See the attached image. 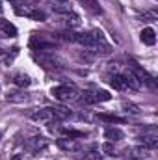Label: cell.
<instances>
[{
	"label": "cell",
	"mask_w": 158,
	"mask_h": 160,
	"mask_svg": "<svg viewBox=\"0 0 158 160\" xmlns=\"http://www.w3.org/2000/svg\"><path fill=\"white\" fill-rule=\"evenodd\" d=\"M123 108H125V112H130V114H138L140 112L138 106H134L132 102H123Z\"/></svg>",
	"instance_id": "27"
},
{
	"label": "cell",
	"mask_w": 158,
	"mask_h": 160,
	"mask_svg": "<svg viewBox=\"0 0 158 160\" xmlns=\"http://www.w3.org/2000/svg\"><path fill=\"white\" fill-rule=\"evenodd\" d=\"M128 63H130V71L134 73V77L138 78V82H140V84H145V86H149V88H153V89L156 88V82H155V78H153V77H151V75H149L143 67H140L134 60H128Z\"/></svg>",
	"instance_id": "4"
},
{
	"label": "cell",
	"mask_w": 158,
	"mask_h": 160,
	"mask_svg": "<svg viewBox=\"0 0 158 160\" xmlns=\"http://www.w3.org/2000/svg\"><path fill=\"white\" fill-rule=\"evenodd\" d=\"M56 145L62 151H78L80 149V143L73 138H60V140H56Z\"/></svg>",
	"instance_id": "12"
},
{
	"label": "cell",
	"mask_w": 158,
	"mask_h": 160,
	"mask_svg": "<svg viewBox=\"0 0 158 160\" xmlns=\"http://www.w3.org/2000/svg\"><path fill=\"white\" fill-rule=\"evenodd\" d=\"M32 119L37 121V123H52V121H56L54 118V114H52V110L50 108H41V110H36L34 114H32Z\"/></svg>",
	"instance_id": "9"
},
{
	"label": "cell",
	"mask_w": 158,
	"mask_h": 160,
	"mask_svg": "<svg viewBox=\"0 0 158 160\" xmlns=\"http://www.w3.org/2000/svg\"><path fill=\"white\" fill-rule=\"evenodd\" d=\"M126 157L128 158H134V160H140V158H147L149 157V149L143 147V145H134V147H126L125 149Z\"/></svg>",
	"instance_id": "10"
},
{
	"label": "cell",
	"mask_w": 158,
	"mask_h": 160,
	"mask_svg": "<svg viewBox=\"0 0 158 160\" xmlns=\"http://www.w3.org/2000/svg\"><path fill=\"white\" fill-rule=\"evenodd\" d=\"M123 78H125V82H126V88H132V89H140L141 88V84L138 82V78L134 77V73L128 69L126 73H123Z\"/></svg>",
	"instance_id": "20"
},
{
	"label": "cell",
	"mask_w": 158,
	"mask_h": 160,
	"mask_svg": "<svg viewBox=\"0 0 158 160\" xmlns=\"http://www.w3.org/2000/svg\"><path fill=\"white\" fill-rule=\"evenodd\" d=\"M15 13L21 15V17L34 19V21H45V19H47V15H45L41 9H36V8H32V6H24V4L15 6Z\"/></svg>",
	"instance_id": "6"
},
{
	"label": "cell",
	"mask_w": 158,
	"mask_h": 160,
	"mask_svg": "<svg viewBox=\"0 0 158 160\" xmlns=\"http://www.w3.org/2000/svg\"><path fill=\"white\" fill-rule=\"evenodd\" d=\"M102 151L106 153V155H114L116 151H114V145H112V142H106L104 145H102Z\"/></svg>",
	"instance_id": "28"
},
{
	"label": "cell",
	"mask_w": 158,
	"mask_h": 160,
	"mask_svg": "<svg viewBox=\"0 0 158 160\" xmlns=\"http://www.w3.org/2000/svg\"><path fill=\"white\" fill-rule=\"evenodd\" d=\"M78 2L82 4V8L86 11H89L91 15H102V8H101V4L97 0H78Z\"/></svg>",
	"instance_id": "13"
},
{
	"label": "cell",
	"mask_w": 158,
	"mask_h": 160,
	"mask_svg": "<svg viewBox=\"0 0 158 160\" xmlns=\"http://www.w3.org/2000/svg\"><path fill=\"white\" fill-rule=\"evenodd\" d=\"M0 54H2V48H0Z\"/></svg>",
	"instance_id": "31"
},
{
	"label": "cell",
	"mask_w": 158,
	"mask_h": 160,
	"mask_svg": "<svg viewBox=\"0 0 158 160\" xmlns=\"http://www.w3.org/2000/svg\"><path fill=\"white\" fill-rule=\"evenodd\" d=\"M138 140H140V143H141L143 147H147L149 151H153V149H156V147H158V136H156V134L143 132V136H140Z\"/></svg>",
	"instance_id": "11"
},
{
	"label": "cell",
	"mask_w": 158,
	"mask_h": 160,
	"mask_svg": "<svg viewBox=\"0 0 158 160\" xmlns=\"http://www.w3.org/2000/svg\"><path fill=\"white\" fill-rule=\"evenodd\" d=\"M50 110H52V114H54L56 119H69L73 116V112L69 108H65V106H52Z\"/></svg>",
	"instance_id": "19"
},
{
	"label": "cell",
	"mask_w": 158,
	"mask_h": 160,
	"mask_svg": "<svg viewBox=\"0 0 158 160\" xmlns=\"http://www.w3.org/2000/svg\"><path fill=\"white\" fill-rule=\"evenodd\" d=\"M47 4L50 6V9H52V11L62 13V15H65V13H71V11H73V9H71V2H69V0H47Z\"/></svg>",
	"instance_id": "8"
},
{
	"label": "cell",
	"mask_w": 158,
	"mask_h": 160,
	"mask_svg": "<svg viewBox=\"0 0 158 160\" xmlns=\"http://www.w3.org/2000/svg\"><path fill=\"white\" fill-rule=\"evenodd\" d=\"M50 93H52V97H54L56 101H60V102H75V101L80 99L78 89H77L75 86H71V84L56 86V88L50 89Z\"/></svg>",
	"instance_id": "1"
},
{
	"label": "cell",
	"mask_w": 158,
	"mask_h": 160,
	"mask_svg": "<svg viewBox=\"0 0 158 160\" xmlns=\"http://www.w3.org/2000/svg\"><path fill=\"white\" fill-rule=\"evenodd\" d=\"M13 84L19 86V88H28L32 84V78L24 73H17V75H13Z\"/></svg>",
	"instance_id": "21"
},
{
	"label": "cell",
	"mask_w": 158,
	"mask_h": 160,
	"mask_svg": "<svg viewBox=\"0 0 158 160\" xmlns=\"http://www.w3.org/2000/svg\"><path fill=\"white\" fill-rule=\"evenodd\" d=\"M0 11H2V4H0Z\"/></svg>",
	"instance_id": "30"
},
{
	"label": "cell",
	"mask_w": 158,
	"mask_h": 160,
	"mask_svg": "<svg viewBox=\"0 0 158 160\" xmlns=\"http://www.w3.org/2000/svg\"><path fill=\"white\" fill-rule=\"evenodd\" d=\"M63 22H65V26L69 28V30H73V28H78L80 26V17L77 13H65L63 15Z\"/></svg>",
	"instance_id": "18"
},
{
	"label": "cell",
	"mask_w": 158,
	"mask_h": 160,
	"mask_svg": "<svg viewBox=\"0 0 158 160\" xmlns=\"http://www.w3.org/2000/svg\"><path fill=\"white\" fill-rule=\"evenodd\" d=\"M99 119L102 121H108V123H121V118H117V116H108V114H99Z\"/></svg>",
	"instance_id": "24"
},
{
	"label": "cell",
	"mask_w": 158,
	"mask_h": 160,
	"mask_svg": "<svg viewBox=\"0 0 158 160\" xmlns=\"http://www.w3.org/2000/svg\"><path fill=\"white\" fill-rule=\"evenodd\" d=\"M32 58L43 65L45 69H60V67H63V62H62V58H58L54 52H32Z\"/></svg>",
	"instance_id": "2"
},
{
	"label": "cell",
	"mask_w": 158,
	"mask_h": 160,
	"mask_svg": "<svg viewBox=\"0 0 158 160\" xmlns=\"http://www.w3.org/2000/svg\"><path fill=\"white\" fill-rule=\"evenodd\" d=\"M47 138H43V136H34V138H30V140H26V143H24V147L28 149V151H32V153H39L41 149H45L47 147Z\"/></svg>",
	"instance_id": "7"
},
{
	"label": "cell",
	"mask_w": 158,
	"mask_h": 160,
	"mask_svg": "<svg viewBox=\"0 0 158 160\" xmlns=\"http://www.w3.org/2000/svg\"><path fill=\"white\" fill-rule=\"evenodd\" d=\"M140 39L143 41L145 45L153 47V45L156 43V34H155V30H153V28H143V30H141V34H140Z\"/></svg>",
	"instance_id": "16"
},
{
	"label": "cell",
	"mask_w": 158,
	"mask_h": 160,
	"mask_svg": "<svg viewBox=\"0 0 158 160\" xmlns=\"http://www.w3.org/2000/svg\"><path fill=\"white\" fill-rule=\"evenodd\" d=\"M30 47L37 52H52L54 50V47H56V43L54 39H47V36L45 34H34L32 36V39H30Z\"/></svg>",
	"instance_id": "3"
},
{
	"label": "cell",
	"mask_w": 158,
	"mask_h": 160,
	"mask_svg": "<svg viewBox=\"0 0 158 160\" xmlns=\"http://www.w3.org/2000/svg\"><path fill=\"white\" fill-rule=\"evenodd\" d=\"M110 99H112V95L106 89H97V91H86L78 101H82L84 104H95V102H106Z\"/></svg>",
	"instance_id": "5"
},
{
	"label": "cell",
	"mask_w": 158,
	"mask_h": 160,
	"mask_svg": "<svg viewBox=\"0 0 158 160\" xmlns=\"http://www.w3.org/2000/svg\"><path fill=\"white\" fill-rule=\"evenodd\" d=\"M0 32H2L6 38H15V36H17V28H15L9 21H4V19H0Z\"/></svg>",
	"instance_id": "17"
},
{
	"label": "cell",
	"mask_w": 158,
	"mask_h": 160,
	"mask_svg": "<svg viewBox=\"0 0 158 160\" xmlns=\"http://www.w3.org/2000/svg\"><path fill=\"white\" fill-rule=\"evenodd\" d=\"M141 19H143L145 22H155V21L158 19V13L156 11H147V13L141 15Z\"/></svg>",
	"instance_id": "25"
},
{
	"label": "cell",
	"mask_w": 158,
	"mask_h": 160,
	"mask_svg": "<svg viewBox=\"0 0 158 160\" xmlns=\"http://www.w3.org/2000/svg\"><path fill=\"white\" fill-rule=\"evenodd\" d=\"M62 132L65 134V138H86V132L82 130H73V128H62Z\"/></svg>",
	"instance_id": "23"
},
{
	"label": "cell",
	"mask_w": 158,
	"mask_h": 160,
	"mask_svg": "<svg viewBox=\"0 0 158 160\" xmlns=\"http://www.w3.org/2000/svg\"><path fill=\"white\" fill-rule=\"evenodd\" d=\"M80 160H101V155H99V153H95V151H89V153L82 155Z\"/></svg>",
	"instance_id": "26"
},
{
	"label": "cell",
	"mask_w": 158,
	"mask_h": 160,
	"mask_svg": "<svg viewBox=\"0 0 158 160\" xmlns=\"http://www.w3.org/2000/svg\"><path fill=\"white\" fill-rule=\"evenodd\" d=\"M26 99H28V95H26L24 91H21V89H13V91H7V93H6V101H7V102L19 104V102H24Z\"/></svg>",
	"instance_id": "15"
},
{
	"label": "cell",
	"mask_w": 158,
	"mask_h": 160,
	"mask_svg": "<svg viewBox=\"0 0 158 160\" xmlns=\"http://www.w3.org/2000/svg\"><path fill=\"white\" fill-rule=\"evenodd\" d=\"M104 138L108 142H119V140L125 138V134H123V130L117 128V127H106L104 128Z\"/></svg>",
	"instance_id": "14"
},
{
	"label": "cell",
	"mask_w": 158,
	"mask_h": 160,
	"mask_svg": "<svg viewBox=\"0 0 158 160\" xmlns=\"http://www.w3.org/2000/svg\"><path fill=\"white\" fill-rule=\"evenodd\" d=\"M110 86L114 88V89H119V91H123V89H126V82L123 78V75H114V77H110Z\"/></svg>",
	"instance_id": "22"
},
{
	"label": "cell",
	"mask_w": 158,
	"mask_h": 160,
	"mask_svg": "<svg viewBox=\"0 0 158 160\" xmlns=\"http://www.w3.org/2000/svg\"><path fill=\"white\" fill-rule=\"evenodd\" d=\"M0 138H2V130H0Z\"/></svg>",
	"instance_id": "29"
}]
</instances>
